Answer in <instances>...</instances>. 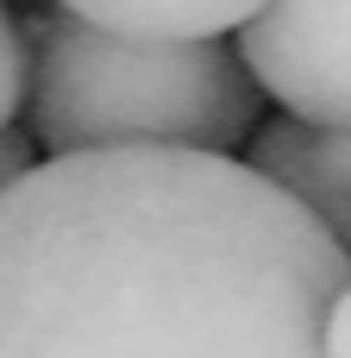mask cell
Here are the masks:
<instances>
[{"label": "cell", "mask_w": 351, "mask_h": 358, "mask_svg": "<svg viewBox=\"0 0 351 358\" xmlns=\"http://www.w3.org/2000/svg\"><path fill=\"white\" fill-rule=\"evenodd\" d=\"M57 6L113 31H144V38H226L264 0H57Z\"/></svg>", "instance_id": "obj_5"}, {"label": "cell", "mask_w": 351, "mask_h": 358, "mask_svg": "<svg viewBox=\"0 0 351 358\" xmlns=\"http://www.w3.org/2000/svg\"><path fill=\"white\" fill-rule=\"evenodd\" d=\"M239 50L283 113L351 120V0H264Z\"/></svg>", "instance_id": "obj_3"}, {"label": "cell", "mask_w": 351, "mask_h": 358, "mask_svg": "<svg viewBox=\"0 0 351 358\" xmlns=\"http://www.w3.org/2000/svg\"><path fill=\"white\" fill-rule=\"evenodd\" d=\"M31 138L63 151L100 145H195L239 151L257 138V94L245 50L226 38H144L82 13L31 19Z\"/></svg>", "instance_id": "obj_2"}, {"label": "cell", "mask_w": 351, "mask_h": 358, "mask_svg": "<svg viewBox=\"0 0 351 358\" xmlns=\"http://www.w3.org/2000/svg\"><path fill=\"white\" fill-rule=\"evenodd\" d=\"M327 358H351V283L333 302V321H327Z\"/></svg>", "instance_id": "obj_8"}, {"label": "cell", "mask_w": 351, "mask_h": 358, "mask_svg": "<svg viewBox=\"0 0 351 358\" xmlns=\"http://www.w3.org/2000/svg\"><path fill=\"white\" fill-rule=\"evenodd\" d=\"M25 88H31V38L19 31V19H13L6 0H0V132H6L13 113L25 107Z\"/></svg>", "instance_id": "obj_6"}, {"label": "cell", "mask_w": 351, "mask_h": 358, "mask_svg": "<svg viewBox=\"0 0 351 358\" xmlns=\"http://www.w3.org/2000/svg\"><path fill=\"white\" fill-rule=\"evenodd\" d=\"M251 164L270 182H283L351 252V120H301V113H283V120L257 126Z\"/></svg>", "instance_id": "obj_4"}, {"label": "cell", "mask_w": 351, "mask_h": 358, "mask_svg": "<svg viewBox=\"0 0 351 358\" xmlns=\"http://www.w3.org/2000/svg\"><path fill=\"white\" fill-rule=\"evenodd\" d=\"M351 252L251 157L100 145L0 195V358H327Z\"/></svg>", "instance_id": "obj_1"}, {"label": "cell", "mask_w": 351, "mask_h": 358, "mask_svg": "<svg viewBox=\"0 0 351 358\" xmlns=\"http://www.w3.org/2000/svg\"><path fill=\"white\" fill-rule=\"evenodd\" d=\"M38 151H44V145L31 138V126H25V132H19V126H6V132H0V195L31 170V157H38Z\"/></svg>", "instance_id": "obj_7"}]
</instances>
